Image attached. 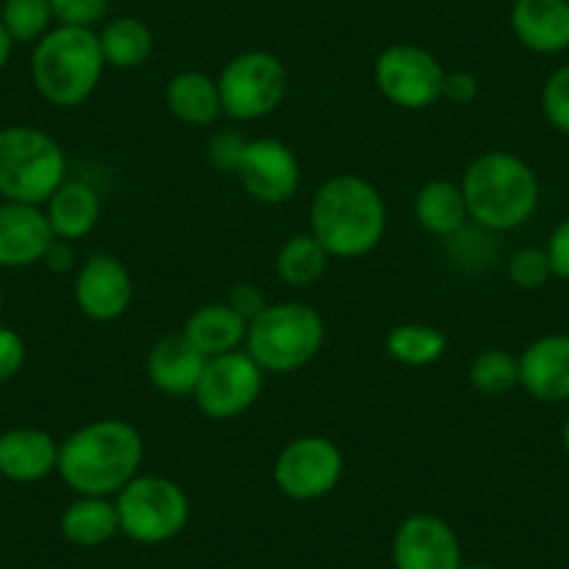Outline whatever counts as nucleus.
<instances>
[{"label":"nucleus","instance_id":"9d476101","mask_svg":"<svg viewBox=\"0 0 569 569\" xmlns=\"http://www.w3.org/2000/svg\"><path fill=\"white\" fill-rule=\"evenodd\" d=\"M343 478V456L327 436H299L273 461V483L297 502L321 500Z\"/></svg>","mask_w":569,"mask_h":569},{"label":"nucleus","instance_id":"c03bdc74","mask_svg":"<svg viewBox=\"0 0 569 569\" xmlns=\"http://www.w3.org/2000/svg\"><path fill=\"white\" fill-rule=\"evenodd\" d=\"M567 3H569V0H567Z\"/></svg>","mask_w":569,"mask_h":569},{"label":"nucleus","instance_id":"ea45409f","mask_svg":"<svg viewBox=\"0 0 569 569\" xmlns=\"http://www.w3.org/2000/svg\"><path fill=\"white\" fill-rule=\"evenodd\" d=\"M12 48H14V40L9 37V31L3 29V23H0V70L7 68L9 59H12Z\"/></svg>","mask_w":569,"mask_h":569},{"label":"nucleus","instance_id":"393cba45","mask_svg":"<svg viewBox=\"0 0 569 569\" xmlns=\"http://www.w3.org/2000/svg\"><path fill=\"white\" fill-rule=\"evenodd\" d=\"M103 62L118 70H134L154 53V34L140 18H118L98 34Z\"/></svg>","mask_w":569,"mask_h":569},{"label":"nucleus","instance_id":"9b49d317","mask_svg":"<svg viewBox=\"0 0 569 569\" xmlns=\"http://www.w3.org/2000/svg\"><path fill=\"white\" fill-rule=\"evenodd\" d=\"M266 371L249 352H229L210 358L196 388V405L207 419L229 421L243 416L260 399Z\"/></svg>","mask_w":569,"mask_h":569},{"label":"nucleus","instance_id":"423d86ee","mask_svg":"<svg viewBox=\"0 0 569 569\" xmlns=\"http://www.w3.org/2000/svg\"><path fill=\"white\" fill-rule=\"evenodd\" d=\"M68 179V157L37 126L0 129V196L18 204H46Z\"/></svg>","mask_w":569,"mask_h":569},{"label":"nucleus","instance_id":"f3484780","mask_svg":"<svg viewBox=\"0 0 569 569\" xmlns=\"http://www.w3.org/2000/svg\"><path fill=\"white\" fill-rule=\"evenodd\" d=\"M59 445L40 427H12L0 433V475L14 483H37L57 472Z\"/></svg>","mask_w":569,"mask_h":569},{"label":"nucleus","instance_id":"c85d7f7f","mask_svg":"<svg viewBox=\"0 0 569 569\" xmlns=\"http://www.w3.org/2000/svg\"><path fill=\"white\" fill-rule=\"evenodd\" d=\"M51 20V0H0V23L14 42H40Z\"/></svg>","mask_w":569,"mask_h":569},{"label":"nucleus","instance_id":"a878e982","mask_svg":"<svg viewBox=\"0 0 569 569\" xmlns=\"http://www.w3.org/2000/svg\"><path fill=\"white\" fill-rule=\"evenodd\" d=\"M332 257L327 254L325 246L313 238L310 232L293 234V238L284 240L277 251V277L291 288H310V284L319 282L327 273Z\"/></svg>","mask_w":569,"mask_h":569},{"label":"nucleus","instance_id":"c9c22d12","mask_svg":"<svg viewBox=\"0 0 569 569\" xmlns=\"http://www.w3.org/2000/svg\"><path fill=\"white\" fill-rule=\"evenodd\" d=\"M227 305L234 310V313L240 316V319H246V321H254L257 316H260L262 310L268 308L266 293H262L260 288H257V284H251V282L234 284L232 291H229Z\"/></svg>","mask_w":569,"mask_h":569},{"label":"nucleus","instance_id":"cd10ccee","mask_svg":"<svg viewBox=\"0 0 569 569\" xmlns=\"http://www.w3.org/2000/svg\"><path fill=\"white\" fill-rule=\"evenodd\" d=\"M469 380L483 397H506L519 386V358L506 349H486L469 366Z\"/></svg>","mask_w":569,"mask_h":569},{"label":"nucleus","instance_id":"4c0bfd02","mask_svg":"<svg viewBox=\"0 0 569 569\" xmlns=\"http://www.w3.org/2000/svg\"><path fill=\"white\" fill-rule=\"evenodd\" d=\"M478 92H480V81L475 79L472 73L456 70V73H447L441 98L450 103H458V107H467V103H472L475 98H478Z\"/></svg>","mask_w":569,"mask_h":569},{"label":"nucleus","instance_id":"aec40b11","mask_svg":"<svg viewBox=\"0 0 569 569\" xmlns=\"http://www.w3.org/2000/svg\"><path fill=\"white\" fill-rule=\"evenodd\" d=\"M46 216L59 240L87 238L101 218V193L84 179H64L46 201Z\"/></svg>","mask_w":569,"mask_h":569},{"label":"nucleus","instance_id":"b1692460","mask_svg":"<svg viewBox=\"0 0 569 569\" xmlns=\"http://www.w3.org/2000/svg\"><path fill=\"white\" fill-rule=\"evenodd\" d=\"M59 530L76 547H101L120 533L118 506L109 497H79L59 519Z\"/></svg>","mask_w":569,"mask_h":569},{"label":"nucleus","instance_id":"bb28decb","mask_svg":"<svg viewBox=\"0 0 569 569\" xmlns=\"http://www.w3.org/2000/svg\"><path fill=\"white\" fill-rule=\"evenodd\" d=\"M388 358L405 366H433L436 360L445 358L447 336L433 325H399L388 332L386 338Z\"/></svg>","mask_w":569,"mask_h":569},{"label":"nucleus","instance_id":"6ab92c4d","mask_svg":"<svg viewBox=\"0 0 569 569\" xmlns=\"http://www.w3.org/2000/svg\"><path fill=\"white\" fill-rule=\"evenodd\" d=\"M204 355L184 338V332L177 336H166L157 341L149 352V380L157 391L168 393V397H193L199 388L201 375L207 366Z\"/></svg>","mask_w":569,"mask_h":569},{"label":"nucleus","instance_id":"f257e3e1","mask_svg":"<svg viewBox=\"0 0 569 569\" xmlns=\"http://www.w3.org/2000/svg\"><path fill=\"white\" fill-rule=\"evenodd\" d=\"M146 445L134 425L96 419L59 445L57 472L79 497H114L140 475Z\"/></svg>","mask_w":569,"mask_h":569},{"label":"nucleus","instance_id":"dca6fc26","mask_svg":"<svg viewBox=\"0 0 569 569\" xmlns=\"http://www.w3.org/2000/svg\"><path fill=\"white\" fill-rule=\"evenodd\" d=\"M57 240L46 210L34 204H0V268H29L42 262Z\"/></svg>","mask_w":569,"mask_h":569},{"label":"nucleus","instance_id":"79ce46f5","mask_svg":"<svg viewBox=\"0 0 569 569\" xmlns=\"http://www.w3.org/2000/svg\"><path fill=\"white\" fill-rule=\"evenodd\" d=\"M461 569H491V567H486V563H463Z\"/></svg>","mask_w":569,"mask_h":569},{"label":"nucleus","instance_id":"2f4dec72","mask_svg":"<svg viewBox=\"0 0 569 569\" xmlns=\"http://www.w3.org/2000/svg\"><path fill=\"white\" fill-rule=\"evenodd\" d=\"M489 229L478 227V223L469 221L467 227L461 229L458 234H452L450 246H452V260L463 262V268L472 266H486V262L495 260V243L489 238Z\"/></svg>","mask_w":569,"mask_h":569},{"label":"nucleus","instance_id":"39448f33","mask_svg":"<svg viewBox=\"0 0 569 569\" xmlns=\"http://www.w3.org/2000/svg\"><path fill=\"white\" fill-rule=\"evenodd\" d=\"M325 341L327 325L319 310L308 302H277L249 321L246 352L262 371L291 375L316 360Z\"/></svg>","mask_w":569,"mask_h":569},{"label":"nucleus","instance_id":"2eb2a0df","mask_svg":"<svg viewBox=\"0 0 569 569\" xmlns=\"http://www.w3.org/2000/svg\"><path fill=\"white\" fill-rule=\"evenodd\" d=\"M519 386L545 405L569 402V336L536 338L519 355Z\"/></svg>","mask_w":569,"mask_h":569},{"label":"nucleus","instance_id":"1a4fd4ad","mask_svg":"<svg viewBox=\"0 0 569 569\" xmlns=\"http://www.w3.org/2000/svg\"><path fill=\"white\" fill-rule=\"evenodd\" d=\"M447 70L427 48L397 42L388 46L375 62V84L393 107L419 112L441 101Z\"/></svg>","mask_w":569,"mask_h":569},{"label":"nucleus","instance_id":"6e6552de","mask_svg":"<svg viewBox=\"0 0 569 569\" xmlns=\"http://www.w3.org/2000/svg\"><path fill=\"white\" fill-rule=\"evenodd\" d=\"M218 92L227 118L238 123L262 120L282 107L288 96V70L268 51L238 53L218 76Z\"/></svg>","mask_w":569,"mask_h":569},{"label":"nucleus","instance_id":"4be33fe9","mask_svg":"<svg viewBox=\"0 0 569 569\" xmlns=\"http://www.w3.org/2000/svg\"><path fill=\"white\" fill-rule=\"evenodd\" d=\"M166 103L188 126H212L223 114L218 81L201 70H182L166 87Z\"/></svg>","mask_w":569,"mask_h":569},{"label":"nucleus","instance_id":"412c9836","mask_svg":"<svg viewBox=\"0 0 569 569\" xmlns=\"http://www.w3.org/2000/svg\"><path fill=\"white\" fill-rule=\"evenodd\" d=\"M182 332L204 358H218V355L238 352L240 343H246L249 321L240 319L227 302H210L188 316Z\"/></svg>","mask_w":569,"mask_h":569},{"label":"nucleus","instance_id":"37998d69","mask_svg":"<svg viewBox=\"0 0 569 569\" xmlns=\"http://www.w3.org/2000/svg\"><path fill=\"white\" fill-rule=\"evenodd\" d=\"M0 310H3V288H0Z\"/></svg>","mask_w":569,"mask_h":569},{"label":"nucleus","instance_id":"4468645a","mask_svg":"<svg viewBox=\"0 0 569 569\" xmlns=\"http://www.w3.org/2000/svg\"><path fill=\"white\" fill-rule=\"evenodd\" d=\"M73 299L81 316L92 321H114L129 313L134 299L131 273L118 257L92 254L76 271Z\"/></svg>","mask_w":569,"mask_h":569},{"label":"nucleus","instance_id":"20e7f679","mask_svg":"<svg viewBox=\"0 0 569 569\" xmlns=\"http://www.w3.org/2000/svg\"><path fill=\"white\" fill-rule=\"evenodd\" d=\"M103 70L107 62L98 34L79 26L51 29L31 53V79L37 92L59 109L81 107L98 90Z\"/></svg>","mask_w":569,"mask_h":569},{"label":"nucleus","instance_id":"ddd939ff","mask_svg":"<svg viewBox=\"0 0 569 569\" xmlns=\"http://www.w3.org/2000/svg\"><path fill=\"white\" fill-rule=\"evenodd\" d=\"M391 561L393 569H461V539L436 513H413L393 530Z\"/></svg>","mask_w":569,"mask_h":569},{"label":"nucleus","instance_id":"58836bf2","mask_svg":"<svg viewBox=\"0 0 569 569\" xmlns=\"http://www.w3.org/2000/svg\"><path fill=\"white\" fill-rule=\"evenodd\" d=\"M42 262H46L48 268H51L53 273H70L79 268V257H76V246L70 243V240H53L51 249L46 251V257H42Z\"/></svg>","mask_w":569,"mask_h":569},{"label":"nucleus","instance_id":"473e14b6","mask_svg":"<svg viewBox=\"0 0 569 569\" xmlns=\"http://www.w3.org/2000/svg\"><path fill=\"white\" fill-rule=\"evenodd\" d=\"M109 0H51L53 20L59 26H79V29H92L107 18Z\"/></svg>","mask_w":569,"mask_h":569},{"label":"nucleus","instance_id":"7ed1b4c3","mask_svg":"<svg viewBox=\"0 0 569 569\" xmlns=\"http://www.w3.org/2000/svg\"><path fill=\"white\" fill-rule=\"evenodd\" d=\"M469 221L489 232H511L528 223L539 207V177L511 151L475 157L461 179Z\"/></svg>","mask_w":569,"mask_h":569},{"label":"nucleus","instance_id":"a211bd4d","mask_svg":"<svg viewBox=\"0 0 569 569\" xmlns=\"http://www.w3.org/2000/svg\"><path fill=\"white\" fill-rule=\"evenodd\" d=\"M513 37L528 51L563 53L569 48V3L567 0H513Z\"/></svg>","mask_w":569,"mask_h":569},{"label":"nucleus","instance_id":"f704fd0d","mask_svg":"<svg viewBox=\"0 0 569 569\" xmlns=\"http://www.w3.org/2000/svg\"><path fill=\"white\" fill-rule=\"evenodd\" d=\"M26 366V341L20 332L0 327V382H9Z\"/></svg>","mask_w":569,"mask_h":569},{"label":"nucleus","instance_id":"5701e85b","mask_svg":"<svg viewBox=\"0 0 569 569\" xmlns=\"http://www.w3.org/2000/svg\"><path fill=\"white\" fill-rule=\"evenodd\" d=\"M416 221L421 229L436 238L450 240L452 234L461 232L469 223L467 199H463L461 184L450 182V179H433L416 193Z\"/></svg>","mask_w":569,"mask_h":569},{"label":"nucleus","instance_id":"e433bc0d","mask_svg":"<svg viewBox=\"0 0 569 569\" xmlns=\"http://www.w3.org/2000/svg\"><path fill=\"white\" fill-rule=\"evenodd\" d=\"M547 257H550L552 277L569 282V218H563L547 240Z\"/></svg>","mask_w":569,"mask_h":569},{"label":"nucleus","instance_id":"7c9ffc66","mask_svg":"<svg viewBox=\"0 0 569 569\" xmlns=\"http://www.w3.org/2000/svg\"><path fill=\"white\" fill-rule=\"evenodd\" d=\"M541 112L558 134L569 137V64L552 70L541 87Z\"/></svg>","mask_w":569,"mask_h":569},{"label":"nucleus","instance_id":"0eeeda50","mask_svg":"<svg viewBox=\"0 0 569 569\" xmlns=\"http://www.w3.org/2000/svg\"><path fill=\"white\" fill-rule=\"evenodd\" d=\"M120 533L137 545L177 539L190 519V500L182 486L162 475H137L114 495Z\"/></svg>","mask_w":569,"mask_h":569},{"label":"nucleus","instance_id":"a19ab883","mask_svg":"<svg viewBox=\"0 0 569 569\" xmlns=\"http://www.w3.org/2000/svg\"><path fill=\"white\" fill-rule=\"evenodd\" d=\"M561 441H563V452H567V458H569V416H567V421H563Z\"/></svg>","mask_w":569,"mask_h":569},{"label":"nucleus","instance_id":"72a5a7b5","mask_svg":"<svg viewBox=\"0 0 569 569\" xmlns=\"http://www.w3.org/2000/svg\"><path fill=\"white\" fill-rule=\"evenodd\" d=\"M246 146V137H240L238 131H216L210 137V146H207V157H210V166L218 168L223 173H234L240 160V151Z\"/></svg>","mask_w":569,"mask_h":569},{"label":"nucleus","instance_id":"c756f323","mask_svg":"<svg viewBox=\"0 0 569 569\" xmlns=\"http://www.w3.org/2000/svg\"><path fill=\"white\" fill-rule=\"evenodd\" d=\"M508 277L522 291H539L552 277L550 257L545 249H533V246L513 251L511 260H508Z\"/></svg>","mask_w":569,"mask_h":569},{"label":"nucleus","instance_id":"f8f14e48","mask_svg":"<svg viewBox=\"0 0 569 569\" xmlns=\"http://www.w3.org/2000/svg\"><path fill=\"white\" fill-rule=\"evenodd\" d=\"M232 177H238L251 199L273 207L297 196L302 184V166L291 146L273 137H260V140H246Z\"/></svg>","mask_w":569,"mask_h":569},{"label":"nucleus","instance_id":"f03ea898","mask_svg":"<svg viewBox=\"0 0 569 569\" xmlns=\"http://www.w3.org/2000/svg\"><path fill=\"white\" fill-rule=\"evenodd\" d=\"M388 210L380 190L358 173L321 182L310 201V234L338 260H358L386 238Z\"/></svg>","mask_w":569,"mask_h":569}]
</instances>
